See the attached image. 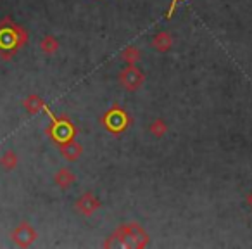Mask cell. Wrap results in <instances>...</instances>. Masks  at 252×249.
Segmentation results:
<instances>
[{
    "mask_svg": "<svg viewBox=\"0 0 252 249\" xmlns=\"http://www.w3.org/2000/svg\"><path fill=\"white\" fill-rule=\"evenodd\" d=\"M28 42V32L21 25L14 23L11 16L0 21V56L11 61Z\"/></svg>",
    "mask_w": 252,
    "mask_h": 249,
    "instance_id": "6da1fadb",
    "label": "cell"
},
{
    "mask_svg": "<svg viewBox=\"0 0 252 249\" xmlns=\"http://www.w3.org/2000/svg\"><path fill=\"white\" fill-rule=\"evenodd\" d=\"M149 234L140 227L138 223L131 221V223H125L119 228H116L109 239L104 242V248H111V246H123V248H135V249H144L149 246Z\"/></svg>",
    "mask_w": 252,
    "mask_h": 249,
    "instance_id": "7a4b0ae2",
    "label": "cell"
},
{
    "mask_svg": "<svg viewBox=\"0 0 252 249\" xmlns=\"http://www.w3.org/2000/svg\"><path fill=\"white\" fill-rule=\"evenodd\" d=\"M43 111L49 114L50 118V125L45 128V134L50 137V141L54 142L56 145H61L64 144V142L67 141H73V139H76L78 135V128L76 125H74L73 121H71L67 116H56L52 111H50L49 106H45V109Z\"/></svg>",
    "mask_w": 252,
    "mask_h": 249,
    "instance_id": "3957f363",
    "label": "cell"
},
{
    "mask_svg": "<svg viewBox=\"0 0 252 249\" xmlns=\"http://www.w3.org/2000/svg\"><path fill=\"white\" fill-rule=\"evenodd\" d=\"M100 123L109 134L121 135L123 132H126L130 128L131 118L119 104H112V107L107 109V111L100 116Z\"/></svg>",
    "mask_w": 252,
    "mask_h": 249,
    "instance_id": "277c9868",
    "label": "cell"
},
{
    "mask_svg": "<svg viewBox=\"0 0 252 249\" xmlns=\"http://www.w3.org/2000/svg\"><path fill=\"white\" fill-rule=\"evenodd\" d=\"M118 81L125 92H137L138 88L144 85L145 73L137 64H126V66L119 71Z\"/></svg>",
    "mask_w": 252,
    "mask_h": 249,
    "instance_id": "5b68a950",
    "label": "cell"
},
{
    "mask_svg": "<svg viewBox=\"0 0 252 249\" xmlns=\"http://www.w3.org/2000/svg\"><path fill=\"white\" fill-rule=\"evenodd\" d=\"M11 239L19 248H30V246L35 244V241L38 239V232L35 230V227H33L32 223L21 221V223L12 230Z\"/></svg>",
    "mask_w": 252,
    "mask_h": 249,
    "instance_id": "8992f818",
    "label": "cell"
},
{
    "mask_svg": "<svg viewBox=\"0 0 252 249\" xmlns=\"http://www.w3.org/2000/svg\"><path fill=\"white\" fill-rule=\"evenodd\" d=\"M102 203L95 197L94 192H83L74 203V210H76L78 214L85 218H90L92 214H95L98 210H100Z\"/></svg>",
    "mask_w": 252,
    "mask_h": 249,
    "instance_id": "52a82bcc",
    "label": "cell"
},
{
    "mask_svg": "<svg viewBox=\"0 0 252 249\" xmlns=\"http://www.w3.org/2000/svg\"><path fill=\"white\" fill-rule=\"evenodd\" d=\"M57 147H59V151H61V156L69 163L78 161V159L81 158V154H83V147H81L80 142H76L74 139L73 141H67V142H64V144L57 145Z\"/></svg>",
    "mask_w": 252,
    "mask_h": 249,
    "instance_id": "ba28073f",
    "label": "cell"
},
{
    "mask_svg": "<svg viewBox=\"0 0 252 249\" xmlns=\"http://www.w3.org/2000/svg\"><path fill=\"white\" fill-rule=\"evenodd\" d=\"M74 182H76V175L69 168H59L54 175V183L61 190H67Z\"/></svg>",
    "mask_w": 252,
    "mask_h": 249,
    "instance_id": "9c48e42d",
    "label": "cell"
},
{
    "mask_svg": "<svg viewBox=\"0 0 252 249\" xmlns=\"http://www.w3.org/2000/svg\"><path fill=\"white\" fill-rule=\"evenodd\" d=\"M151 47L158 52H168L173 47V36L168 32H158L151 40Z\"/></svg>",
    "mask_w": 252,
    "mask_h": 249,
    "instance_id": "30bf717a",
    "label": "cell"
},
{
    "mask_svg": "<svg viewBox=\"0 0 252 249\" xmlns=\"http://www.w3.org/2000/svg\"><path fill=\"white\" fill-rule=\"evenodd\" d=\"M45 106H47L45 101H43L38 94H30L28 97L23 101V107H25V111L32 116H35V114H38L40 111H43Z\"/></svg>",
    "mask_w": 252,
    "mask_h": 249,
    "instance_id": "8fae6325",
    "label": "cell"
},
{
    "mask_svg": "<svg viewBox=\"0 0 252 249\" xmlns=\"http://www.w3.org/2000/svg\"><path fill=\"white\" fill-rule=\"evenodd\" d=\"M40 50L47 56H54L59 50V40L54 35H45L40 40Z\"/></svg>",
    "mask_w": 252,
    "mask_h": 249,
    "instance_id": "7c38bea8",
    "label": "cell"
},
{
    "mask_svg": "<svg viewBox=\"0 0 252 249\" xmlns=\"http://www.w3.org/2000/svg\"><path fill=\"white\" fill-rule=\"evenodd\" d=\"M18 163H19V158H18V154H16L14 151H5L4 154L0 156V166L5 170V172H12V170L18 166Z\"/></svg>",
    "mask_w": 252,
    "mask_h": 249,
    "instance_id": "4fadbf2b",
    "label": "cell"
},
{
    "mask_svg": "<svg viewBox=\"0 0 252 249\" xmlns=\"http://www.w3.org/2000/svg\"><path fill=\"white\" fill-rule=\"evenodd\" d=\"M142 57V52L135 45H128L121 50V61L125 64H137Z\"/></svg>",
    "mask_w": 252,
    "mask_h": 249,
    "instance_id": "5bb4252c",
    "label": "cell"
},
{
    "mask_svg": "<svg viewBox=\"0 0 252 249\" xmlns=\"http://www.w3.org/2000/svg\"><path fill=\"white\" fill-rule=\"evenodd\" d=\"M149 132H151L152 137L156 139H162L166 134H168V123L162 118H158L149 125Z\"/></svg>",
    "mask_w": 252,
    "mask_h": 249,
    "instance_id": "9a60e30c",
    "label": "cell"
},
{
    "mask_svg": "<svg viewBox=\"0 0 252 249\" xmlns=\"http://www.w3.org/2000/svg\"><path fill=\"white\" fill-rule=\"evenodd\" d=\"M178 2H180V0H171V5H169L168 12H166V18H168V19L173 18V14H175V11H176V5H178Z\"/></svg>",
    "mask_w": 252,
    "mask_h": 249,
    "instance_id": "2e32d148",
    "label": "cell"
},
{
    "mask_svg": "<svg viewBox=\"0 0 252 249\" xmlns=\"http://www.w3.org/2000/svg\"><path fill=\"white\" fill-rule=\"evenodd\" d=\"M247 206H249V208H251V210H252V192H251V194H249V196H247Z\"/></svg>",
    "mask_w": 252,
    "mask_h": 249,
    "instance_id": "e0dca14e",
    "label": "cell"
}]
</instances>
